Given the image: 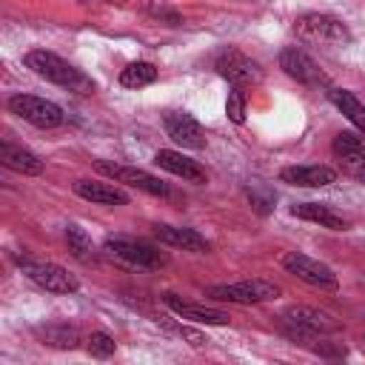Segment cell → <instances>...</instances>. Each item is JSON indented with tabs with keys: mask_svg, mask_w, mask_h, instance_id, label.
Listing matches in <instances>:
<instances>
[{
	"mask_svg": "<svg viewBox=\"0 0 365 365\" xmlns=\"http://www.w3.org/2000/svg\"><path fill=\"white\" fill-rule=\"evenodd\" d=\"M46 339H48V345H57V348H74L77 345V331L74 328H66V325L48 328L46 331Z\"/></svg>",
	"mask_w": 365,
	"mask_h": 365,
	"instance_id": "26",
	"label": "cell"
},
{
	"mask_svg": "<svg viewBox=\"0 0 365 365\" xmlns=\"http://www.w3.org/2000/svg\"><path fill=\"white\" fill-rule=\"evenodd\" d=\"M154 163H157L160 168H165V171H171V174L182 177V180H191V182H205V171H202V165H200L197 160H191V157L180 154V151L160 148V151L154 154Z\"/></svg>",
	"mask_w": 365,
	"mask_h": 365,
	"instance_id": "17",
	"label": "cell"
},
{
	"mask_svg": "<svg viewBox=\"0 0 365 365\" xmlns=\"http://www.w3.org/2000/svg\"><path fill=\"white\" fill-rule=\"evenodd\" d=\"M77 3H117V6H125L128 0H77Z\"/></svg>",
	"mask_w": 365,
	"mask_h": 365,
	"instance_id": "27",
	"label": "cell"
},
{
	"mask_svg": "<svg viewBox=\"0 0 365 365\" xmlns=\"http://www.w3.org/2000/svg\"><path fill=\"white\" fill-rule=\"evenodd\" d=\"M20 268H23V274H26L34 285H40V288H46V291H54V294H74V291L80 288V282H77L66 268H60V265H54V262L20 259Z\"/></svg>",
	"mask_w": 365,
	"mask_h": 365,
	"instance_id": "7",
	"label": "cell"
},
{
	"mask_svg": "<svg viewBox=\"0 0 365 365\" xmlns=\"http://www.w3.org/2000/svg\"><path fill=\"white\" fill-rule=\"evenodd\" d=\"M157 80V66L154 63H145V60H137V63H128L123 71H120V83L125 88H143V86H151Z\"/></svg>",
	"mask_w": 365,
	"mask_h": 365,
	"instance_id": "22",
	"label": "cell"
},
{
	"mask_svg": "<svg viewBox=\"0 0 365 365\" xmlns=\"http://www.w3.org/2000/svg\"><path fill=\"white\" fill-rule=\"evenodd\" d=\"M214 68L220 77H225L231 86L237 88H245V86H254L262 80V68L257 60H251L248 54L237 51V48H225L222 54H217L214 60Z\"/></svg>",
	"mask_w": 365,
	"mask_h": 365,
	"instance_id": "4",
	"label": "cell"
},
{
	"mask_svg": "<svg viewBox=\"0 0 365 365\" xmlns=\"http://www.w3.org/2000/svg\"><path fill=\"white\" fill-rule=\"evenodd\" d=\"M334 157L339 160L342 171H348L356 180H365V143L351 134V131H339L334 137Z\"/></svg>",
	"mask_w": 365,
	"mask_h": 365,
	"instance_id": "13",
	"label": "cell"
},
{
	"mask_svg": "<svg viewBox=\"0 0 365 365\" xmlns=\"http://www.w3.org/2000/svg\"><path fill=\"white\" fill-rule=\"evenodd\" d=\"M294 31H297V37L302 43H317V46H342V43H351L348 26L342 20H336L331 14H319V11H311V14L297 17Z\"/></svg>",
	"mask_w": 365,
	"mask_h": 365,
	"instance_id": "2",
	"label": "cell"
},
{
	"mask_svg": "<svg viewBox=\"0 0 365 365\" xmlns=\"http://www.w3.org/2000/svg\"><path fill=\"white\" fill-rule=\"evenodd\" d=\"M26 66H29L34 74L46 77L48 83H54V86H63V88H71V91H91V88H94L91 80H88L83 71H77L71 63H66L63 57H57V54H51V51H46V48L29 51V54H26Z\"/></svg>",
	"mask_w": 365,
	"mask_h": 365,
	"instance_id": "1",
	"label": "cell"
},
{
	"mask_svg": "<svg viewBox=\"0 0 365 365\" xmlns=\"http://www.w3.org/2000/svg\"><path fill=\"white\" fill-rule=\"evenodd\" d=\"M225 114L231 117V123H242L245 120V94H242V88L231 86L228 100H225Z\"/></svg>",
	"mask_w": 365,
	"mask_h": 365,
	"instance_id": "25",
	"label": "cell"
},
{
	"mask_svg": "<svg viewBox=\"0 0 365 365\" xmlns=\"http://www.w3.org/2000/svg\"><path fill=\"white\" fill-rule=\"evenodd\" d=\"M97 171H103V174H108V177H114V180H120V182H125V185H134V188H140V191H145V194H154V197H168V185L165 182H160L154 174H148V171H143V168H131V165H114V163H97Z\"/></svg>",
	"mask_w": 365,
	"mask_h": 365,
	"instance_id": "11",
	"label": "cell"
},
{
	"mask_svg": "<svg viewBox=\"0 0 365 365\" xmlns=\"http://www.w3.org/2000/svg\"><path fill=\"white\" fill-rule=\"evenodd\" d=\"M165 134L182 148H205V131L188 111H168L163 117Z\"/></svg>",
	"mask_w": 365,
	"mask_h": 365,
	"instance_id": "10",
	"label": "cell"
},
{
	"mask_svg": "<svg viewBox=\"0 0 365 365\" xmlns=\"http://www.w3.org/2000/svg\"><path fill=\"white\" fill-rule=\"evenodd\" d=\"M163 299H165V305H168L174 314H180L182 319H191V322L225 325V322L231 319L225 311H217V308H208V305H197V302H185V299H180L177 294H165Z\"/></svg>",
	"mask_w": 365,
	"mask_h": 365,
	"instance_id": "16",
	"label": "cell"
},
{
	"mask_svg": "<svg viewBox=\"0 0 365 365\" xmlns=\"http://www.w3.org/2000/svg\"><path fill=\"white\" fill-rule=\"evenodd\" d=\"M0 163L11 171H20V174H40L43 171V160L37 154H31L23 145H11L9 140L0 143Z\"/></svg>",
	"mask_w": 365,
	"mask_h": 365,
	"instance_id": "19",
	"label": "cell"
},
{
	"mask_svg": "<svg viewBox=\"0 0 365 365\" xmlns=\"http://www.w3.org/2000/svg\"><path fill=\"white\" fill-rule=\"evenodd\" d=\"M74 191L77 197L94 202V205H125L128 202V194L111 182H97V180H80L74 182Z\"/></svg>",
	"mask_w": 365,
	"mask_h": 365,
	"instance_id": "18",
	"label": "cell"
},
{
	"mask_svg": "<svg viewBox=\"0 0 365 365\" xmlns=\"http://www.w3.org/2000/svg\"><path fill=\"white\" fill-rule=\"evenodd\" d=\"M279 66L297 83H305V86H328V77L322 74V68L305 51H299V48H282Z\"/></svg>",
	"mask_w": 365,
	"mask_h": 365,
	"instance_id": "12",
	"label": "cell"
},
{
	"mask_svg": "<svg viewBox=\"0 0 365 365\" xmlns=\"http://www.w3.org/2000/svg\"><path fill=\"white\" fill-rule=\"evenodd\" d=\"M9 111L17 114L20 120L31 123L34 128H57L66 120V114H63V108L57 103L34 97V94H14V97H9Z\"/></svg>",
	"mask_w": 365,
	"mask_h": 365,
	"instance_id": "3",
	"label": "cell"
},
{
	"mask_svg": "<svg viewBox=\"0 0 365 365\" xmlns=\"http://www.w3.org/2000/svg\"><path fill=\"white\" fill-rule=\"evenodd\" d=\"M291 214H294V217H299V220H311V222H319V225H325V228H334V231H342V228H348V220H345L342 214H336L334 208H328V205H319V202H299V205H294V208H291Z\"/></svg>",
	"mask_w": 365,
	"mask_h": 365,
	"instance_id": "20",
	"label": "cell"
},
{
	"mask_svg": "<svg viewBox=\"0 0 365 365\" xmlns=\"http://www.w3.org/2000/svg\"><path fill=\"white\" fill-rule=\"evenodd\" d=\"M66 242H68V251L77 257V259H91V254H94V248H91V240H88V234L80 228V225H68L66 228Z\"/></svg>",
	"mask_w": 365,
	"mask_h": 365,
	"instance_id": "23",
	"label": "cell"
},
{
	"mask_svg": "<svg viewBox=\"0 0 365 365\" xmlns=\"http://www.w3.org/2000/svg\"><path fill=\"white\" fill-rule=\"evenodd\" d=\"M282 268H285L288 274H294L297 279L314 285V288H328V291H334V288L339 285V282H336V274H334L325 262H319V259H314V257H308V254H299V251H288V254L282 257Z\"/></svg>",
	"mask_w": 365,
	"mask_h": 365,
	"instance_id": "5",
	"label": "cell"
},
{
	"mask_svg": "<svg viewBox=\"0 0 365 365\" xmlns=\"http://www.w3.org/2000/svg\"><path fill=\"white\" fill-rule=\"evenodd\" d=\"M106 251L134 268H160L168 262V257L145 242H131V240H108L106 242Z\"/></svg>",
	"mask_w": 365,
	"mask_h": 365,
	"instance_id": "9",
	"label": "cell"
},
{
	"mask_svg": "<svg viewBox=\"0 0 365 365\" xmlns=\"http://www.w3.org/2000/svg\"><path fill=\"white\" fill-rule=\"evenodd\" d=\"M328 100H331L356 128L365 131V106H362L351 91H345V88H328Z\"/></svg>",
	"mask_w": 365,
	"mask_h": 365,
	"instance_id": "21",
	"label": "cell"
},
{
	"mask_svg": "<svg viewBox=\"0 0 365 365\" xmlns=\"http://www.w3.org/2000/svg\"><path fill=\"white\" fill-rule=\"evenodd\" d=\"M86 342H88V345H86V348H88V354H91V356H100V359L111 356V354H114V348H117V345H114V339H111L108 334H103V331H94Z\"/></svg>",
	"mask_w": 365,
	"mask_h": 365,
	"instance_id": "24",
	"label": "cell"
},
{
	"mask_svg": "<svg viewBox=\"0 0 365 365\" xmlns=\"http://www.w3.org/2000/svg\"><path fill=\"white\" fill-rule=\"evenodd\" d=\"M279 180L299 188H322L336 180V171L331 165H291L279 171Z\"/></svg>",
	"mask_w": 365,
	"mask_h": 365,
	"instance_id": "14",
	"label": "cell"
},
{
	"mask_svg": "<svg viewBox=\"0 0 365 365\" xmlns=\"http://www.w3.org/2000/svg\"><path fill=\"white\" fill-rule=\"evenodd\" d=\"M154 237L171 248H182V251H194V254H205L208 251V240L202 234H197L194 228H180V225H154Z\"/></svg>",
	"mask_w": 365,
	"mask_h": 365,
	"instance_id": "15",
	"label": "cell"
},
{
	"mask_svg": "<svg viewBox=\"0 0 365 365\" xmlns=\"http://www.w3.org/2000/svg\"><path fill=\"white\" fill-rule=\"evenodd\" d=\"M205 294L214 297V299H222V302L251 305V302L277 299L279 297V288L274 282H265V279H248V282H234V285H211Z\"/></svg>",
	"mask_w": 365,
	"mask_h": 365,
	"instance_id": "6",
	"label": "cell"
},
{
	"mask_svg": "<svg viewBox=\"0 0 365 365\" xmlns=\"http://www.w3.org/2000/svg\"><path fill=\"white\" fill-rule=\"evenodd\" d=\"M282 319L291 325V336H314V334H331L339 328V322L317 308H305V305H294L282 314Z\"/></svg>",
	"mask_w": 365,
	"mask_h": 365,
	"instance_id": "8",
	"label": "cell"
}]
</instances>
